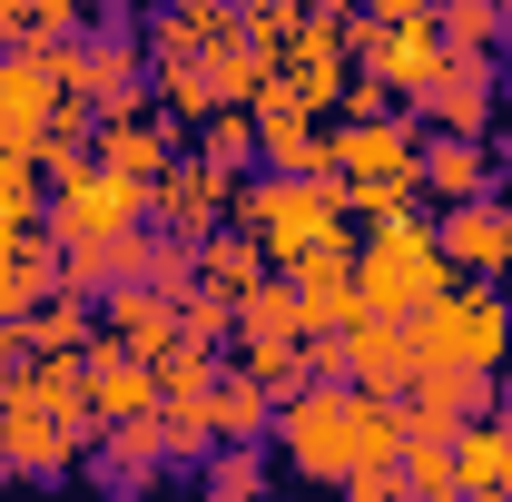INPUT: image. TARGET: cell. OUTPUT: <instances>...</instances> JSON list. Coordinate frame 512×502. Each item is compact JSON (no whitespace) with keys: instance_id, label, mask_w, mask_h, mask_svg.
I'll use <instances>...</instances> for the list:
<instances>
[{"instance_id":"cell-1","label":"cell","mask_w":512,"mask_h":502,"mask_svg":"<svg viewBox=\"0 0 512 502\" xmlns=\"http://www.w3.org/2000/svg\"><path fill=\"white\" fill-rule=\"evenodd\" d=\"M237 227H247L266 266H286V256L325 247V237H355V207H345V178H286V168H247L237 178V207H227Z\"/></svg>"},{"instance_id":"cell-2","label":"cell","mask_w":512,"mask_h":502,"mask_svg":"<svg viewBox=\"0 0 512 502\" xmlns=\"http://www.w3.org/2000/svg\"><path fill=\"white\" fill-rule=\"evenodd\" d=\"M444 286H453V256L424 217H384V227L355 237V306L365 315H414Z\"/></svg>"},{"instance_id":"cell-3","label":"cell","mask_w":512,"mask_h":502,"mask_svg":"<svg viewBox=\"0 0 512 502\" xmlns=\"http://www.w3.org/2000/svg\"><path fill=\"white\" fill-rule=\"evenodd\" d=\"M404 325H414L424 355H453V365H493L503 375V355H512V306L493 276H453L444 296H424Z\"/></svg>"},{"instance_id":"cell-4","label":"cell","mask_w":512,"mask_h":502,"mask_svg":"<svg viewBox=\"0 0 512 502\" xmlns=\"http://www.w3.org/2000/svg\"><path fill=\"white\" fill-rule=\"evenodd\" d=\"M50 237L60 247H109L119 227L148 217V178H128V168H99V158H79L69 178H50Z\"/></svg>"},{"instance_id":"cell-5","label":"cell","mask_w":512,"mask_h":502,"mask_svg":"<svg viewBox=\"0 0 512 502\" xmlns=\"http://www.w3.org/2000/svg\"><path fill=\"white\" fill-rule=\"evenodd\" d=\"M50 69H60V99H79V109H128V99H148V40H138V30H79V40L50 50Z\"/></svg>"},{"instance_id":"cell-6","label":"cell","mask_w":512,"mask_h":502,"mask_svg":"<svg viewBox=\"0 0 512 502\" xmlns=\"http://www.w3.org/2000/svg\"><path fill=\"white\" fill-rule=\"evenodd\" d=\"M89 443H99V424H69V414L30 404V394H0V473L50 483V473H79Z\"/></svg>"},{"instance_id":"cell-7","label":"cell","mask_w":512,"mask_h":502,"mask_svg":"<svg viewBox=\"0 0 512 502\" xmlns=\"http://www.w3.org/2000/svg\"><path fill=\"white\" fill-rule=\"evenodd\" d=\"M237 178L247 168H217V158H197V148H178L168 158V178L148 188V217L168 227V237H207V227H227V207H237Z\"/></svg>"},{"instance_id":"cell-8","label":"cell","mask_w":512,"mask_h":502,"mask_svg":"<svg viewBox=\"0 0 512 502\" xmlns=\"http://www.w3.org/2000/svg\"><path fill=\"white\" fill-rule=\"evenodd\" d=\"M276 69L296 79V99H306V109H335V99H345V79H355L345 20H316V10H296V20L276 30Z\"/></svg>"},{"instance_id":"cell-9","label":"cell","mask_w":512,"mask_h":502,"mask_svg":"<svg viewBox=\"0 0 512 502\" xmlns=\"http://www.w3.org/2000/svg\"><path fill=\"white\" fill-rule=\"evenodd\" d=\"M178 148H188V138H178V119H168L158 99H128V109H99V148H89V158H99V168H128V178L158 188Z\"/></svg>"},{"instance_id":"cell-10","label":"cell","mask_w":512,"mask_h":502,"mask_svg":"<svg viewBox=\"0 0 512 502\" xmlns=\"http://www.w3.org/2000/svg\"><path fill=\"white\" fill-rule=\"evenodd\" d=\"M493 109H503V69L473 60V50H453L444 79L414 99V119H424V128H463V138H493V128H503Z\"/></svg>"},{"instance_id":"cell-11","label":"cell","mask_w":512,"mask_h":502,"mask_svg":"<svg viewBox=\"0 0 512 502\" xmlns=\"http://www.w3.org/2000/svg\"><path fill=\"white\" fill-rule=\"evenodd\" d=\"M434 237H444L453 276H493V286L512 276V207L493 188H483V197H453L444 217H434Z\"/></svg>"},{"instance_id":"cell-12","label":"cell","mask_w":512,"mask_h":502,"mask_svg":"<svg viewBox=\"0 0 512 502\" xmlns=\"http://www.w3.org/2000/svg\"><path fill=\"white\" fill-rule=\"evenodd\" d=\"M414 365H424V345H414L404 315H355V325H345V384H365V394H414Z\"/></svg>"},{"instance_id":"cell-13","label":"cell","mask_w":512,"mask_h":502,"mask_svg":"<svg viewBox=\"0 0 512 502\" xmlns=\"http://www.w3.org/2000/svg\"><path fill=\"white\" fill-rule=\"evenodd\" d=\"M414 158H424V119L414 109L335 119V178H384V168H414Z\"/></svg>"},{"instance_id":"cell-14","label":"cell","mask_w":512,"mask_h":502,"mask_svg":"<svg viewBox=\"0 0 512 502\" xmlns=\"http://www.w3.org/2000/svg\"><path fill=\"white\" fill-rule=\"evenodd\" d=\"M414 178H424V197H434V207H453V197H483V188H493V178H503V158H493V138L424 128V158H414Z\"/></svg>"},{"instance_id":"cell-15","label":"cell","mask_w":512,"mask_h":502,"mask_svg":"<svg viewBox=\"0 0 512 502\" xmlns=\"http://www.w3.org/2000/svg\"><path fill=\"white\" fill-rule=\"evenodd\" d=\"M50 109H60V69H50V50H30V40H20V50H0V128L40 148Z\"/></svg>"},{"instance_id":"cell-16","label":"cell","mask_w":512,"mask_h":502,"mask_svg":"<svg viewBox=\"0 0 512 502\" xmlns=\"http://www.w3.org/2000/svg\"><path fill=\"white\" fill-rule=\"evenodd\" d=\"M10 335H20V355H89V335H99V296H79V286H50L40 306L10 315Z\"/></svg>"},{"instance_id":"cell-17","label":"cell","mask_w":512,"mask_h":502,"mask_svg":"<svg viewBox=\"0 0 512 502\" xmlns=\"http://www.w3.org/2000/svg\"><path fill=\"white\" fill-rule=\"evenodd\" d=\"M453 473H463V502H512V414L453 424Z\"/></svg>"},{"instance_id":"cell-18","label":"cell","mask_w":512,"mask_h":502,"mask_svg":"<svg viewBox=\"0 0 512 502\" xmlns=\"http://www.w3.org/2000/svg\"><path fill=\"white\" fill-rule=\"evenodd\" d=\"M99 325H109V345H138V355H158L168 335H178V296L158 286V276H128L99 296Z\"/></svg>"},{"instance_id":"cell-19","label":"cell","mask_w":512,"mask_h":502,"mask_svg":"<svg viewBox=\"0 0 512 502\" xmlns=\"http://www.w3.org/2000/svg\"><path fill=\"white\" fill-rule=\"evenodd\" d=\"M237 30V0H158L148 10V60H207Z\"/></svg>"},{"instance_id":"cell-20","label":"cell","mask_w":512,"mask_h":502,"mask_svg":"<svg viewBox=\"0 0 512 502\" xmlns=\"http://www.w3.org/2000/svg\"><path fill=\"white\" fill-rule=\"evenodd\" d=\"M296 335H306V296H296L286 266H266L247 296H237V345H296Z\"/></svg>"},{"instance_id":"cell-21","label":"cell","mask_w":512,"mask_h":502,"mask_svg":"<svg viewBox=\"0 0 512 502\" xmlns=\"http://www.w3.org/2000/svg\"><path fill=\"white\" fill-rule=\"evenodd\" d=\"M10 394L50 404L69 424H99V404H89V355H20V365H10Z\"/></svg>"},{"instance_id":"cell-22","label":"cell","mask_w":512,"mask_h":502,"mask_svg":"<svg viewBox=\"0 0 512 502\" xmlns=\"http://www.w3.org/2000/svg\"><path fill=\"white\" fill-rule=\"evenodd\" d=\"M188 266H197V286H207V296H227V306H237L256 276H266V247H256L247 227L227 217V227H207V237L188 247Z\"/></svg>"},{"instance_id":"cell-23","label":"cell","mask_w":512,"mask_h":502,"mask_svg":"<svg viewBox=\"0 0 512 502\" xmlns=\"http://www.w3.org/2000/svg\"><path fill=\"white\" fill-rule=\"evenodd\" d=\"M414 404H424V414H444V424H473V414H493V365L424 355V365H414Z\"/></svg>"},{"instance_id":"cell-24","label":"cell","mask_w":512,"mask_h":502,"mask_svg":"<svg viewBox=\"0 0 512 502\" xmlns=\"http://www.w3.org/2000/svg\"><path fill=\"white\" fill-rule=\"evenodd\" d=\"M207 404H217V443H266L276 434V394H266L247 365H217V394H207Z\"/></svg>"},{"instance_id":"cell-25","label":"cell","mask_w":512,"mask_h":502,"mask_svg":"<svg viewBox=\"0 0 512 502\" xmlns=\"http://www.w3.org/2000/svg\"><path fill=\"white\" fill-rule=\"evenodd\" d=\"M434 30H444V50L493 60V50L512 40V0H434Z\"/></svg>"},{"instance_id":"cell-26","label":"cell","mask_w":512,"mask_h":502,"mask_svg":"<svg viewBox=\"0 0 512 502\" xmlns=\"http://www.w3.org/2000/svg\"><path fill=\"white\" fill-rule=\"evenodd\" d=\"M99 463H109V483H138V473H158V463H168V424H158V414L99 424Z\"/></svg>"},{"instance_id":"cell-27","label":"cell","mask_w":512,"mask_h":502,"mask_svg":"<svg viewBox=\"0 0 512 502\" xmlns=\"http://www.w3.org/2000/svg\"><path fill=\"white\" fill-rule=\"evenodd\" d=\"M394 483L424 502H463V473H453V434H404V453H394Z\"/></svg>"},{"instance_id":"cell-28","label":"cell","mask_w":512,"mask_h":502,"mask_svg":"<svg viewBox=\"0 0 512 502\" xmlns=\"http://www.w3.org/2000/svg\"><path fill=\"white\" fill-rule=\"evenodd\" d=\"M89 148H99V109H79V99H60V109H50V128H40V148H30V158H40V178H69V168H79Z\"/></svg>"},{"instance_id":"cell-29","label":"cell","mask_w":512,"mask_h":502,"mask_svg":"<svg viewBox=\"0 0 512 502\" xmlns=\"http://www.w3.org/2000/svg\"><path fill=\"white\" fill-rule=\"evenodd\" d=\"M148 69H158V89H148V99H158L178 128H197L207 109H217V79H207V60H148Z\"/></svg>"},{"instance_id":"cell-30","label":"cell","mask_w":512,"mask_h":502,"mask_svg":"<svg viewBox=\"0 0 512 502\" xmlns=\"http://www.w3.org/2000/svg\"><path fill=\"white\" fill-rule=\"evenodd\" d=\"M414 197H424V178H414V168H384V178H345V207H355L365 227H384V217H414Z\"/></svg>"},{"instance_id":"cell-31","label":"cell","mask_w":512,"mask_h":502,"mask_svg":"<svg viewBox=\"0 0 512 502\" xmlns=\"http://www.w3.org/2000/svg\"><path fill=\"white\" fill-rule=\"evenodd\" d=\"M197 158H217V168H256V109H207V119H197Z\"/></svg>"},{"instance_id":"cell-32","label":"cell","mask_w":512,"mask_h":502,"mask_svg":"<svg viewBox=\"0 0 512 502\" xmlns=\"http://www.w3.org/2000/svg\"><path fill=\"white\" fill-rule=\"evenodd\" d=\"M237 365H247V375L266 384V394H276V404H286V394H306V384H316V365H306V335H296V345H247V355H237Z\"/></svg>"},{"instance_id":"cell-33","label":"cell","mask_w":512,"mask_h":502,"mask_svg":"<svg viewBox=\"0 0 512 502\" xmlns=\"http://www.w3.org/2000/svg\"><path fill=\"white\" fill-rule=\"evenodd\" d=\"M207 384H217V355H207L197 335H168V345H158V394L178 404V394H207Z\"/></svg>"},{"instance_id":"cell-34","label":"cell","mask_w":512,"mask_h":502,"mask_svg":"<svg viewBox=\"0 0 512 502\" xmlns=\"http://www.w3.org/2000/svg\"><path fill=\"white\" fill-rule=\"evenodd\" d=\"M217 502H247V493H266V453L256 443H227V453H207V473H197Z\"/></svg>"},{"instance_id":"cell-35","label":"cell","mask_w":512,"mask_h":502,"mask_svg":"<svg viewBox=\"0 0 512 502\" xmlns=\"http://www.w3.org/2000/svg\"><path fill=\"white\" fill-rule=\"evenodd\" d=\"M178 335L217 345V335H237V306H227V296H207V286H188V296H178Z\"/></svg>"},{"instance_id":"cell-36","label":"cell","mask_w":512,"mask_h":502,"mask_svg":"<svg viewBox=\"0 0 512 502\" xmlns=\"http://www.w3.org/2000/svg\"><path fill=\"white\" fill-rule=\"evenodd\" d=\"M89 30V0H30V50H60Z\"/></svg>"},{"instance_id":"cell-37","label":"cell","mask_w":512,"mask_h":502,"mask_svg":"<svg viewBox=\"0 0 512 502\" xmlns=\"http://www.w3.org/2000/svg\"><path fill=\"white\" fill-rule=\"evenodd\" d=\"M40 207H50V197H40V178H20V188H0V247H20V237L40 227Z\"/></svg>"},{"instance_id":"cell-38","label":"cell","mask_w":512,"mask_h":502,"mask_svg":"<svg viewBox=\"0 0 512 502\" xmlns=\"http://www.w3.org/2000/svg\"><path fill=\"white\" fill-rule=\"evenodd\" d=\"M20 178H40V158H30V138L0 128V188H20Z\"/></svg>"},{"instance_id":"cell-39","label":"cell","mask_w":512,"mask_h":502,"mask_svg":"<svg viewBox=\"0 0 512 502\" xmlns=\"http://www.w3.org/2000/svg\"><path fill=\"white\" fill-rule=\"evenodd\" d=\"M30 40V0H0V50H20Z\"/></svg>"},{"instance_id":"cell-40","label":"cell","mask_w":512,"mask_h":502,"mask_svg":"<svg viewBox=\"0 0 512 502\" xmlns=\"http://www.w3.org/2000/svg\"><path fill=\"white\" fill-rule=\"evenodd\" d=\"M237 20H256V30H276V20H296V0H237Z\"/></svg>"},{"instance_id":"cell-41","label":"cell","mask_w":512,"mask_h":502,"mask_svg":"<svg viewBox=\"0 0 512 502\" xmlns=\"http://www.w3.org/2000/svg\"><path fill=\"white\" fill-rule=\"evenodd\" d=\"M355 10H375V20H424L434 0H355Z\"/></svg>"},{"instance_id":"cell-42","label":"cell","mask_w":512,"mask_h":502,"mask_svg":"<svg viewBox=\"0 0 512 502\" xmlns=\"http://www.w3.org/2000/svg\"><path fill=\"white\" fill-rule=\"evenodd\" d=\"M493 414H512V384H493Z\"/></svg>"},{"instance_id":"cell-43","label":"cell","mask_w":512,"mask_h":502,"mask_svg":"<svg viewBox=\"0 0 512 502\" xmlns=\"http://www.w3.org/2000/svg\"><path fill=\"white\" fill-rule=\"evenodd\" d=\"M493 197H503V207H512V168H503V178H493Z\"/></svg>"},{"instance_id":"cell-44","label":"cell","mask_w":512,"mask_h":502,"mask_svg":"<svg viewBox=\"0 0 512 502\" xmlns=\"http://www.w3.org/2000/svg\"><path fill=\"white\" fill-rule=\"evenodd\" d=\"M89 10H109V0H89Z\"/></svg>"}]
</instances>
